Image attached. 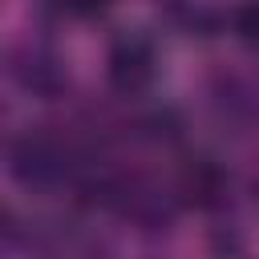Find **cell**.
Returning <instances> with one entry per match:
<instances>
[{"mask_svg": "<svg viewBox=\"0 0 259 259\" xmlns=\"http://www.w3.org/2000/svg\"><path fill=\"white\" fill-rule=\"evenodd\" d=\"M105 77L117 93H142L154 85L158 77V49L150 36H138V32H125L109 45V57H105Z\"/></svg>", "mask_w": 259, "mask_h": 259, "instance_id": "cell-1", "label": "cell"}, {"mask_svg": "<svg viewBox=\"0 0 259 259\" xmlns=\"http://www.w3.org/2000/svg\"><path fill=\"white\" fill-rule=\"evenodd\" d=\"M182 194H186V202H194V206H214L219 198H223V170L214 166V162H190L186 170H182Z\"/></svg>", "mask_w": 259, "mask_h": 259, "instance_id": "cell-3", "label": "cell"}, {"mask_svg": "<svg viewBox=\"0 0 259 259\" xmlns=\"http://www.w3.org/2000/svg\"><path fill=\"white\" fill-rule=\"evenodd\" d=\"M49 8L57 16H69V20H93L109 8V0H49Z\"/></svg>", "mask_w": 259, "mask_h": 259, "instance_id": "cell-5", "label": "cell"}, {"mask_svg": "<svg viewBox=\"0 0 259 259\" xmlns=\"http://www.w3.org/2000/svg\"><path fill=\"white\" fill-rule=\"evenodd\" d=\"M231 28H235V36H239L243 45L259 49V0L239 4V8L231 12Z\"/></svg>", "mask_w": 259, "mask_h": 259, "instance_id": "cell-4", "label": "cell"}, {"mask_svg": "<svg viewBox=\"0 0 259 259\" xmlns=\"http://www.w3.org/2000/svg\"><path fill=\"white\" fill-rule=\"evenodd\" d=\"M8 170H12V178L24 182V186H49V182L65 178L69 154H65V146H61L57 138H49V134H24V138H16L12 150H8Z\"/></svg>", "mask_w": 259, "mask_h": 259, "instance_id": "cell-2", "label": "cell"}]
</instances>
